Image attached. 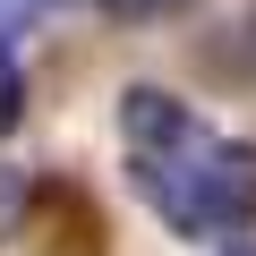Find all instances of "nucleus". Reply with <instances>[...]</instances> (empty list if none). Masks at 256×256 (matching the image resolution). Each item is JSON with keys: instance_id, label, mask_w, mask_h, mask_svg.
<instances>
[{"instance_id": "obj_3", "label": "nucleus", "mask_w": 256, "mask_h": 256, "mask_svg": "<svg viewBox=\"0 0 256 256\" xmlns=\"http://www.w3.org/2000/svg\"><path fill=\"white\" fill-rule=\"evenodd\" d=\"M214 68L222 77H256V9L230 26V43H214Z\"/></svg>"}, {"instance_id": "obj_2", "label": "nucleus", "mask_w": 256, "mask_h": 256, "mask_svg": "<svg viewBox=\"0 0 256 256\" xmlns=\"http://www.w3.org/2000/svg\"><path fill=\"white\" fill-rule=\"evenodd\" d=\"M26 120V60H18V43H9V26H0V137Z\"/></svg>"}, {"instance_id": "obj_4", "label": "nucleus", "mask_w": 256, "mask_h": 256, "mask_svg": "<svg viewBox=\"0 0 256 256\" xmlns=\"http://www.w3.org/2000/svg\"><path fill=\"white\" fill-rule=\"evenodd\" d=\"M94 9H111V18H128V26H146V18H180V9H196V0H94Z\"/></svg>"}, {"instance_id": "obj_5", "label": "nucleus", "mask_w": 256, "mask_h": 256, "mask_svg": "<svg viewBox=\"0 0 256 256\" xmlns=\"http://www.w3.org/2000/svg\"><path fill=\"white\" fill-rule=\"evenodd\" d=\"M26 18H43V0H0V26H9V34H18Z\"/></svg>"}, {"instance_id": "obj_1", "label": "nucleus", "mask_w": 256, "mask_h": 256, "mask_svg": "<svg viewBox=\"0 0 256 256\" xmlns=\"http://www.w3.org/2000/svg\"><path fill=\"white\" fill-rule=\"evenodd\" d=\"M120 162H128L137 205L171 239L230 248V239L256 230V146L214 128L205 111H188L162 86H128L120 94Z\"/></svg>"}]
</instances>
